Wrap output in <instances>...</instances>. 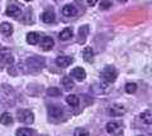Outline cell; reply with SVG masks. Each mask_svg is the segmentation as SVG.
<instances>
[{"instance_id":"cell-1","label":"cell","mask_w":152,"mask_h":136,"mask_svg":"<svg viewBox=\"0 0 152 136\" xmlns=\"http://www.w3.org/2000/svg\"><path fill=\"white\" fill-rule=\"evenodd\" d=\"M102 79L103 81H105L108 83H113L114 81H115V78L118 76V72H117V69L114 68V67H110V65H108V67H105L102 71Z\"/></svg>"},{"instance_id":"cell-2","label":"cell","mask_w":152,"mask_h":136,"mask_svg":"<svg viewBox=\"0 0 152 136\" xmlns=\"http://www.w3.org/2000/svg\"><path fill=\"white\" fill-rule=\"evenodd\" d=\"M17 117L20 122L26 125L33 124V121H34V115H33V112L31 110H19L17 112Z\"/></svg>"},{"instance_id":"cell-3","label":"cell","mask_w":152,"mask_h":136,"mask_svg":"<svg viewBox=\"0 0 152 136\" xmlns=\"http://www.w3.org/2000/svg\"><path fill=\"white\" fill-rule=\"evenodd\" d=\"M108 112H109V115L113 116V117H119V116H122L123 114H124L126 110H124V107H123L122 105L114 104V105H112L110 107H109Z\"/></svg>"},{"instance_id":"cell-4","label":"cell","mask_w":152,"mask_h":136,"mask_svg":"<svg viewBox=\"0 0 152 136\" xmlns=\"http://www.w3.org/2000/svg\"><path fill=\"white\" fill-rule=\"evenodd\" d=\"M72 62H74V59L71 57H69V55H60V57L56 58V64L58 65V67H61V68L69 67Z\"/></svg>"},{"instance_id":"cell-5","label":"cell","mask_w":152,"mask_h":136,"mask_svg":"<svg viewBox=\"0 0 152 136\" xmlns=\"http://www.w3.org/2000/svg\"><path fill=\"white\" fill-rule=\"evenodd\" d=\"M71 77L77 79V81H84V79L86 78V72H85V69L81 67H76L71 71Z\"/></svg>"},{"instance_id":"cell-6","label":"cell","mask_w":152,"mask_h":136,"mask_svg":"<svg viewBox=\"0 0 152 136\" xmlns=\"http://www.w3.org/2000/svg\"><path fill=\"white\" fill-rule=\"evenodd\" d=\"M55 12L53 10H46L43 14H42V17H41V19L43 23H46V24H51V23H53L55 22Z\"/></svg>"},{"instance_id":"cell-7","label":"cell","mask_w":152,"mask_h":136,"mask_svg":"<svg viewBox=\"0 0 152 136\" xmlns=\"http://www.w3.org/2000/svg\"><path fill=\"white\" fill-rule=\"evenodd\" d=\"M55 45V42L52 38H50V37H45V38H42L41 40V48L43 50H50L53 48Z\"/></svg>"},{"instance_id":"cell-8","label":"cell","mask_w":152,"mask_h":136,"mask_svg":"<svg viewBox=\"0 0 152 136\" xmlns=\"http://www.w3.org/2000/svg\"><path fill=\"white\" fill-rule=\"evenodd\" d=\"M121 122H118V121H110V122L107 124V131L109 134H115L118 131L121 130Z\"/></svg>"},{"instance_id":"cell-9","label":"cell","mask_w":152,"mask_h":136,"mask_svg":"<svg viewBox=\"0 0 152 136\" xmlns=\"http://www.w3.org/2000/svg\"><path fill=\"white\" fill-rule=\"evenodd\" d=\"M62 14L65 17H75L77 14V9L74 5H71V4H67V5H65L62 8Z\"/></svg>"},{"instance_id":"cell-10","label":"cell","mask_w":152,"mask_h":136,"mask_svg":"<svg viewBox=\"0 0 152 136\" xmlns=\"http://www.w3.org/2000/svg\"><path fill=\"white\" fill-rule=\"evenodd\" d=\"M39 42V34L37 32H31L27 34V43L31 45H34Z\"/></svg>"},{"instance_id":"cell-11","label":"cell","mask_w":152,"mask_h":136,"mask_svg":"<svg viewBox=\"0 0 152 136\" xmlns=\"http://www.w3.org/2000/svg\"><path fill=\"white\" fill-rule=\"evenodd\" d=\"M0 32H1L4 35L9 37V35H10L12 33H13V27H12V24H10V23H7V22L1 23V24H0Z\"/></svg>"},{"instance_id":"cell-12","label":"cell","mask_w":152,"mask_h":136,"mask_svg":"<svg viewBox=\"0 0 152 136\" xmlns=\"http://www.w3.org/2000/svg\"><path fill=\"white\" fill-rule=\"evenodd\" d=\"M72 35H74V32L71 28H65V29L60 33V39L61 40H69L72 38Z\"/></svg>"},{"instance_id":"cell-13","label":"cell","mask_w":152,"mask_h":136,"mask_svg":"<svg viewBox=\"0 0 152 136\" xmlns=\"http://www.w3.org/2000/svg\"><path fill=\"white\" fill-rule=\"evenodd\" d=\"M140 119L142 122H145L147 125H151L152 124V111H145L140 115Z\"/></svg>"},{"instance_id":"cell-14","label":"cell","mask_w":152,"mask_h":136,"mask_svg":"<svg viewBox=\"0 0 152 136\" xmlns=\"http://www.w3.org/2000/svg\"><path fill=\"white\" fill-rule=\"evenodd\" d=\"M61 84H62V87L65 88V90H72L74 88V82H72V79H71L70 77H67V76H65V77H62V79H61Z\"/></svg>"},{"instance_id":"cell-15","label":"cell","mask_w":152,"mask_h":136,"mask_svg":"<svg viewBox=\"0 0 152 136\" xmlns=\"http://www.w3.org/2000/svg\"><path fill=\"white\" fill-rule=\"evenodd\" d=\"M7 15L9 17H18L20 14V8L17 6V5H9L7 8Z\"/></svg>"},{"instance_id":"cell-16","label":"cell","mask_w":152,"mask_h":136,"mask_svg":"<svg viewBox=\"0 0 152 136\" xmlns=\"http://www.w3.org/2000/svg\"><path fill=\"white\" fill-rule=\"evenodd\" d=\"M66 102H67L71 107H77L80 104V98L76 95H69L66 97Z\"/></svg>"},{"instance_id":"cell-17","label":"cell","mask_w":152,"mask_h":136,"mask_svg":"<svg viewBox=\"0 0 152 136\" xmlns=\"http://www.w3.org/2000/svg\"><path fill=\"white\" fill-rule=\"evenodd\" d=\"M12 116L10 114H8V112H4V114L0 115V124H3V125H10L12 124Z\"/></svg>"},{"instance_id":"cell-18","label":"cell","mask_w":152,"mask_h":136,"mask_svg":"<svg viewBox=\"0 0 152 136\" xmlns=\"http://www.w3.org/2000/svg\"><path fill=\"white\" fill-rule=\"evenodd\" d=\"M93 55H94V52H93V49L90 48V47L84 48V50H83V57H84V59L86 60V62H90V60L93 59Z\"/></svg>"},{"instance_id":"cell-19","label":"cell","mask_w":152,"mask_h":136,"mask_svg":"<svg viewBox=\"0 0 152 136\" xmlns=\"http://www.w3.org/2000/svg\"><path fill=\"white\" fill-rule=\"evenodd\" d=\"M32 130L29 129H26V127H22V129H18L15 136H32Z\"/></svg>"},{"instance_id":"cell-20","label":"cell","mask_w":152,"mask_h":136,"mask_svg":"<svg viewBox=\"0 0 152 136\" xmlns=\"http://www.w3.org/2000/svg\"><path fill=\"white\" fill-rule=\"evenodd\" d=\"M0 57L3 58V60L7 64H12L13 63V55L10 53H8V52H3L1 54H0Z\"/></svg>"},{"instance_id":"cell-21","label":"cell","mask_w":152,"mask_h":136,"mask_svg":"<svg viewBox=\"0 0 152 136\" xmlns=\"http://www.w3.org/2000/svg\"><path fill=\"white\" fill-rule=\"evenodd\" d=\"M50 115L52 117H61V115H62V110H61L60 107H51L50 109Z\"/></svg>"},{"instance_id":"cell-22","label":"cell","mask_w":152,"mask_h":136,"mask_svg":"<svg viewBox=\"0 0 152 136\" xmlns=\"http://www.w3.org/2000/svg\"><path fill=\"white\" fill-rule=\"evenodd\" d=\"M136 91H137V84H136V83L129 82V83L126 84V92H127V93L132 95V93H134Z\"/></svg>"},{"instance_id":"cell-23","label":"cell","mask_w":152,"mask_h":136,"mask_svg":"<svg viewBox=\"0 0 152 136\" xmlns=\"http://www.w3.org/2000/svg\"><path fill=\"white\" fill-rule=\"evenodd\" d=\"M74 136H90V134L85 129H76L74 132Z\"/></svg>"},{"instance_id":"cell-24","label":"cell","mask_w":152,"mask_h":136,"mask_svg":"<svg viewBox=\"0 0 152 136\" xmlns=\"http://www.w3.org/2000/svg\"><path fill=\"white\" fill-rule=\"evenodd\" d=\"M47 93H48L50 96H60L61 91L58 90V88H56V87H52V88H50V90L47 91Z\"/></svg>"},{"instance_id":"cell-25","label":"cell","mask_w":152,"mask_h":136,"mask_svg":"<svg viewBox=\"0 0 152 136\" xmlns=\"http://www.w3.org/2000/svg\"><path fill=\"white\" fill-rule=\"evenodd\" d=\"M110 6H112V3L109 1V0H102V3H100V8L102 9L105 10V9H109Z\"/></svg>"},{"instance_id":"cell-26","label":"cell","mask_w":152,"mask_h":136,"mask_svg":"<svg viewBox=\"0 0 152 136\" xmlns=\"http://www.w3.org/2000/svg\"><path fill=\"white\" fill-rule=\"evenodd\" d=\"M86 1H88V4H89L90 6H94L95 4H96V1H98V0H86Z\"/></svg>"},{"instance_id":"cell-27","label":"cell","mask_w":152,"mask_h":136,"mask_svg":"<svg viewBox=\"0 0 152 136\" xmlns=\"http://www.w3.org/2000/svg\"><path fill=\"white\" fill-rule=\"evenodd\" d=\"M119 1H122V3H126V1H127V0H119Z\"/></svg>"},{"instance_id":"cell-28","label":"cell","mask_w":152,"mask_h":136,"mask_svg":"<svg viewBox=\"0 0 152 136\" xmlns=\"http://www.w3.org/2000/svg\"><path fill=\"white\" fill-rule=\"evenodd\" d=\"M26 1H31V0H26Z\"/></svg>"},{"instance_id":"cell-29","label":"cell","mask_w":152,"mask_h":136,"mask_svg":"<svg viewBox=\"0 0 152 136\" xmlns=\"http://www.w3.org/2000/svg\"><path fill=\"white\" fill-rule=\"evenodd\" d=\"M140 136H141V135H140Z\"/></svg>"}]
</instances>
